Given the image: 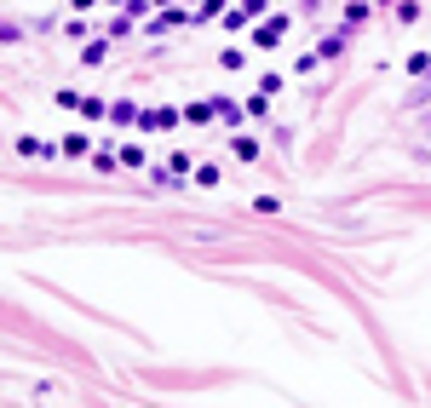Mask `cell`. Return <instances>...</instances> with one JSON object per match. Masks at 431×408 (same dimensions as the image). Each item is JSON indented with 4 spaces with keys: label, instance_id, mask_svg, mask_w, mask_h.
<instances>
[{
    "label": "cell",
    "instance_id": "7a4b0ae2",
    "mask_svg": "<svg viewBox=\"0 0 431 408\" xmlns=\"http://www.w3.org/2000/svg\"><path fill=\"white\" fill-rule=\"evenodd\" d=\"M282 29H287V23L276 18V23H265V29H259V35H253V41H259V46H276V35H282Z\"/></svg>",
    "mask_w": 431,
    "mask_h": 408
},
{
    "label": "cell",
    "instance_id": "6da1fadb",
    "mask_svg": "<svg viewBox=\"0 0 431 408\" xmlns=\"http://www.w3.org/2000/svg\"><path fill=\"white\" fill-rule=\"evenodd\" d=\"M173 121H179V116H173V109H150V116H144V127H150V133H167Z\"/></svg>",
    "mask_w": 431,
    "mask_h": 408
},
{
    "label": "cell",
    "instance_id": "3957f363",
    "mask_svg": "<svg viewBox=\"0 0 431 408\" xmlns=\"http://www.w3.org/2000/svg\"><path fill=\"white\" fill-rule=\"evenodd\" d=\"M408 75H431V58H426V52H414V58H408Z\"/></svg>",
    "mask_w": 431,
    "mask_h": 408
}]
</instances>
